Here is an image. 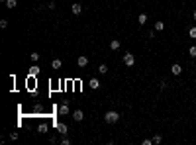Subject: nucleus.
Listing matches in <instances>:
<instances>
[{
    "mask_svg": "<svg viewBox=\"0 0 196 145\" xmlns=\"http://www.w3.org/2000/svg\"><path fill=\"white\" fill-rule=\"evenodd\" d=\"M192 18H194V20H196V10H194V14H192Z\"/></svg>",
    "mask_w": 196,
    "mask_h": 145,
    "instance_id": "nucleus-26",
    "label": "nucleus"
},
{
    "mask_svg": "<svg viewBox=\"0 0 196 145\" xmlns=\"http://www.w3.org/2000/svg\"><path fill=\"white\" fill-rule=\"evenodd\" d=\"M90 88L98 90V88H100V80H98V79H90Z\"/></svg>",
    "mask_w": 196,
    "mask_h": 145,
    "instance_id": "nucleus-11",
    "label": "nucleus"
},
{
    "mask_svg": "<svg viewBox=\"0 0 196 145\" xmlns=\"http://www.w3.org/2000/svg\"><path fill=\"white\" fill-rule=\"evenodd\" d=\"M16 6H18V0H6V8H16Z\"/></svg>",
    "mask_w": 196,
    "mask_h": 145,
    "instance_id": "nucleus-13",
    "label": "nucleus"
},
{
    "mask_svg": "<svg viewBox=\"0 0 196 145\" xmlns=\"http://www.w3.org/2000/svg\"><path fill=\"white\" fill-rule=\"evenodd\" d=\"M161 141H163V135H159V133H157V135H153V143L155 145H159Z\"/></svg>",
    "mask_w": 196,
    "mask_h": 145,
    "instance_id": "nucleus-19",
    "label": "nucleus"
},
{
    "mask_svg": "<svg viewBox=\"0 0 196 145\" xmlns=\"http://www.w3.org/2000/svg\"><path fill=\"white\" fill-rule=\"evenodd\" d=\"M194 75H196V69H194Z\"/></svg>",
    "mask_w": 196,
    "mask_h": 145,
    "instance_id": "nucleus-27",
    "label": "nucleus"
},
{
    "mask_svg": "<svg viewBox=\"0 0 196 145\" xmlns=\"http://www.w3.org/2000/svg\"><path fill=\"white\" fill-rule=\"evenodd\" d=\"M0 28H2V29L8 28V20H0Z\"/></svg>",
    "mask_w": 196,
    "mask_h": 145,
    "instance_id": "nucleus-23",
    "label": "nucleus"
},
{
    "mask_svg": "<svg viewBox=\"0 0 196 145\" xmlns=\"http://www.w3.org/2000/svg\"><path fill=\"white\" fill-rule=\"evenodd\" d=\"M171 73H173V75H181V73H182V67L178 65V63H173V65H171Z\"/></svg>",
    "mask_w": 196,
    "mask_h": 145,
    "instance_id": "nucleus-7",
    "label": "nucleus"
},
{
    "mask_svg": "<svg viewBox=\"0 0 196 145\" xmlns=\"http://www.w3.org/2000/svg\"><path fill=\"white\" fill-rule=\"evenodd\" d=\"M10 139L16 141V139H18V133H16V131H12V133H10Z\"/></svg>",
    "mask_w": 196,
    "mask_h": 145,
    "instance_id": "nucleus-25",
    "label": "nucleus"
},
{
    "mask_svg": "<svg viewBox=\"0 0 196 145\" xmlns=\"http://www.w3.org/2000/svg\"><path fill=\"white\" fill-rule=\"evenodd\" d=\"M120 47H122V43L118 41V39H112V41H110V49H112V51H118Z\"/></svg>",
    "mask_w": 196,
    "mask_h": 145,
    "instance_id": "nucleus-10",
    "label": "nucleus"
},
{
    "mask_svg": "<svg viewBox=\"0 0 196 145\" xmlns=\"http://www.w3.org/2000/svg\"><path fill=\"white\" fill-rule=\"evenodd\" d=\"M73 120H75V122H83V120H84V112H83V110H75V112H73Z\"/></svg>",
    "mask_w": 196,
    "mask_h": 145,
    "instance_id": "nucleus-4",
    "label": "nucleus"
},
{
    "mask_svg": "<svg viewBox=\"0 0 196 145\" xmlns=\"http://www.w3.org/2000/svg\"><path fill=\"white\" fill-rule=\"evenodd\" d=\"M47 8H49V10H55V8H57V4H55V2H53V0H51V2L47 4Z\"/></svg>",
    "mask_w": 196,
    "mask_h": 145,
    "instance_id": "nucleus-24",
    "label": "nucleus"
},
{
    "mask_svg": "<svg viewBox=\"0 0 196 145\" xmlns=\"http://www.w3.org/2000/svg\"><path fill=\"white\" fill-rule=\"evenodd\" d=\"M47 130H49V127H47V124H41V126L38 127V133H47Z\"/></svg>",
    "mask_w": 196,
    "mask_h": 145,
    "instance_id": "nucleus-15",
    "label": "nucleus"
},
{
    "mask_svg": "<svg viewBox=\"0 0 196 145\" xmlns=\"http://www.w3.org/2000/svg\"><path fill=\"white\" fill-rule=\"evenodd\" d=\"M104 122L106 124H118L120 122V114H118L116 110H108V112L104 114Z\"/></svg>",
    "mask_w": 196,
    "mask_h": 145,
    "instance_id": "nucleus-1",
    "label": "nucleus"
},
{
    "mask_svg": "<svg viewBox=\"0 0 196 145\" xmlns=\"http://www.w3.org/2000/svg\"><path fill=\"white\" fill-rule=\"evenodd\" d=\"M71 12H73V14H75V16H79L80 12H83V6H80L79 2H75V4L71 6Z\"/></svg>",
    "mask_w": 196,
    "mask_h": 145,
    "instance_id": "nucleus-6",
    "label": "nucleus"
},
{
    "mask_svg": "<svg viewBox=\"0 0 196 145\" xmlns=\"http://www.w3.org/2000/svg\"><path fill=\"white\" fill-rule=\"evenodd\" d=\"M57 131H59V135H67V131H69V130H67L65 124H57Z\"/></svg>",
    "mask_w": 196,
    "mask_h": 145,
    "instance_id": "nucleus-8",
    "label": "nucleus"
},
{
    "mask_svg": "<svg viewBox=\"0 0 196 145\" xmlns=\"http://www.w3.org/2000/svg\"><path fill=\"white\" fill-rule=\"evenodd\" d=\"M29 59H32L33 63H38V61H39V53H35V51H33V53H29Z\"/></svg>",
    "mask_w": 196,
    "mask_h": 145,
    "instance_id": "nucleus-16",
    "label": "nucleus"
},
{
    "mask_svg": "<svg viewBox=\"0 0 196 145\" xmlns=\"http://www.w3.org/2000/svg\"><path fill=\"white\" fill-rule=\"evenodd\" d=\"M77 65L80 67V69H84V67L88 65V57H84V55H80L79 59H77Z\"/></svg>",
    "mask_w": 196,
    "mask_h": 145,
    "instance_id": "nucleus-5",
    "label": "nucleus"
},
{
    "mask_svg": "<svg viewBox=\"0 0 196 145\" xmlns=\"http://www.w3.org/2000/svg\"><path fill=\"white\" fill-rule=\"evenodd\" d=\"M57 114H59V116H69V114H71V108H69V104H67V102H63L59 108H57Z\"/></svg>",
    "mask_w": 196,
    "mask_h": 145,
    "instance_id": "nucleus-2",
    "label": "nucleus"
},
{
    "mask_svg": "<svg viewBox=\"0 0 196 145\" xmlns=\"http://www.w3.org/2000/svg\"><path fill=\"white\" fill-rule=\"evenodd\" d=\"M69 143H71V139H69L67 135H63V137H61V145H69Z\"/></svg>",
    "mask_w": 196,
    "mask_h": 145,
    "instance_id": "nucleus-21",
    "label": "nucleus"
},
{
    "mask_svg": "<svg viewBox=\"0 0 196 145\" xmlns=\"http://www.w3.org/2000/svg\"><path fill=\"white\" fill-rule=\"evenodd\" d=\"M51 67H53V69H61V67H63L61 59H53V61H51Z\"/></svg>",
    "mask_w": 196,
    "mask_h": 145,
    "instance_id": "nucleus-14",
    "label": "nucleus"
},
{
    "mask_svg": "<svg viewBox=\"0 0 196 145\" xmlns=\"http://www.w3.org/2000/svg\"><path fill=\"white\" fill-rule=\"evenodd\" d=\"M133 63H136V57H133V53H126V55H124V65H126V67H131Z\"/></svg>",
    "mask_w": 196,
    "mask_h": 145,
    "instance_id": "nucleus-3",
    "label": "nucleus"
},
{
    "mask_svg": "<svg viewBox=\"0 0 196 145\" xmlns=\"http://www.w3.org/2000/svg\"><path fill=\"white\" fill-rule=\"evenodd\" d=\"M155 29H157V32H163V29H165V24L163 22H155Z\"/></svg>",
    "mask_w": 196,
    "mask_h": 145,
    "instance_id": "nucleus-17",
    "label": "nucleus"
},
{
    "mask_svg": "<svg viewBox=\"0 0 196 145\" xmlns=\"http://www.w3.org/2000/svg\"><path fill=\"white\" fill-rule=\"evenodd\" d=\"M98 73H100V75H106V73H108V67H106V65L102 63V65L98 67Z\"/></svg>",
    "mask_w": 196,
    "mask_h": 145,
    "instance_id": "nucleus-18",
    "label": "nucleus"
},
{
    "mask_svg": "<svg viewBox=\"0 0 196 145\" xmlns=\"http://www.w3.org/2000/svg\"><path fill=\"white\" fill-rule=\"evenodd\" d=\"M137 24H139V26L147 24V14H139V16H137Z\"/></svg>",
    "mask_w": 196,
    "mask_h": 145,
    "instance_id": "nucleus-12",
    "label": "nucleus"
},
{
    "mask_svg": "<svg viewBox=\"0 0 196 145\" xmlns=\"http://www.w3.org/2000/svg\"><path fill=\"white\" fill-rule=\"evenodd\" d=\"M188 38L196 39V28H190V29H188Z\"/></svg>",
    "mask_w": 196,
    "mask_h": 145,
    "instance_id": "nucleus-20",
    "label": "nucleus"
},
{
    "mask_svg": "<svg viewBox=\"0 0 196 145\" xmlns=\"http://www.w3.org/2000/svg\"><path fill=\"white\" fill-rule=\"evenodd\" d=\"M188 55H190V57H196V45H192L190 49H188Z\"/></svg>",
    "mask_w": 196,
    "mask_h": 145,
    "instance_id": "nucleus-22",
    "label": "nucleus"
},
{
    "mask_svg": "<svg viewBox=\"0 0 196 145\" xmlns=\"http://www.w3.org/2000/svg\"><path fill=\"white\" fill-rule=\"evenodd\" d=\"M28 75H29V77H38V75H39V67H38V65H32V67H29V73H28Z\"/></svg>",
    "mask_w": 196,
    "mask_h": 145,
    "instance_id": "nucleus-9",
    "label": "nucleus"
}]
</instances>
